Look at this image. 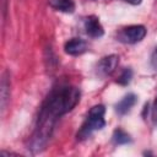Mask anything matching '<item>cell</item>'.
Instances as JSON below:
<instances>
[{"instance_id": "obj_13", "label": "cell", "mask_w": 157, "mask_h": 157, "mask_svg": "<svg viewBox=\"0 0 157 157\" xmlns=\"http://www.w3.org/2000/svg\"><path fill=\"white\" fill-rule=\"evenodd\" d=\"M152 63H153V65L157 67V48H156V50H155V53H153V56H152Z\"/></svg>"}, {"instance_id": "obj_8", "label": "cell", "mask_w": 157, "mask_h": 157, "mask_svg": "<svg viewBox=\"0 0 157 157\" xmlns=\"http://www.w3.org/2000/svg\"><path fill=\"white\" fill-rule=\"evenodd\" d=\"M48 4L52 9L60 11V12L72 13L75 11L74 0H48Z\"/></svg>"}, {"instance_id": "obj_1", "label": "cell", "mask_w": 157, "mask_h": 157, "mask_svg": "<svg viewBox=\"0 0 157 157\" xmlns=\"http://www.w3.org/2000/svg\"><path fill=\"white\" fill-rule=\"evenodd\" d=\"M81 92L75 86L61 85L54 87L40 107L34 131L31 136L28 148L36 153L42 151L49 141L58 118L70 112L80 101Z\"/></svg>"}, {"instance_id": "obj_6", "label": "cell", "mask_w": 157, "mask_h": 157, "mask_svg": "<svg viewBox=\"0 0 157 157\" xmlns=\"http://www.w3.org/2000/svg\"><path fill=\"white\" fill-rule=\"evenodd\" d=\"M64 49L69 55H80L87 50V43L81 38H72L65 43Z\"/></svg>"}, {"instance_id": "obj_9", "label": "cell", "mask_w": 157, "mask_h": 157, "mask_svg": "<svg viewBox=\"0 0 157 157\" xmlns=\"http://www.w3.org/2000/svg\"><path fill=\"white\" fill-rule=\"evenodd\" d=\"M9 74L5 71L1 76V85H0V94H1V110H5L6 103L10 98V80H9Z\"/></svg>"}, {"instance_id": "obj_3", "label": "cell", "mask_w": 157, "mask_h": 157, "mask_svg": "<svg viewBox=\"0 0 157 157\" xmlns=\"http://www.w3.org/2000/svg\"><path fill=\"white\" fill-rule=\"evenodd\" d=\"M146 36V28L142 25H134V26H129L123 28L119 33H118V40L123 42V43H129V44H134L137 43L140 40H142Z\"/></svg>"}, {"instance_id": "obj_10", "label": "cell", "mask_w": 157, "mask_h": 157, "mask_svg": "<svg viewBox=\"0 0 157 157\" xmlns=\"http://www.w3.org/2000/svg\"><path fill=\"white\" fill-rule=\"evenodd\" d=\"M112 140L115 145H125L131 142V137L128 132H125L123 129H115L112 136Z\"/></svg>"}, {"instance_id": "obj_7", "label": "cell", "mask_w": 157, "mask_h": 157, "mask_svg": "<svg viewBox=\"0 0 157 157\" xmlns=\"http://www.w3.org/2000/svg\"><path fill=\"white\" fill-rule=\"evenodd\" d=\"M137 101V97L134 94V93H128L126 96H124L117 104H115V110L118 114L123 115V114H126L131 108L132 105L136 103Z\"/></svg>"}, {"instance_id": "obj_5", "label": "cell", "mask_w": 157, "mask_h": 157, "mask_svg": "<svg viewBox=\"0 0 157 157\" xmlns=\"http://www.w3.org/2000/svg\"><path fill=\"white\" fill-rule=\"evenodd\" d=\"M85 29H86V33L90 36V37H93V38H98V37H102L104 34V29H103V26L101 25L99 22V18L97 16H88L86 20H85Z\"/></svg>"}, {"instance_id": "obj_4", "label": "cell", "mask_w": 157, "mask_h": 157, "mask_svg": "<svg viewBox=\"0 0 157 157\" xmlns=\"http://www.w3.org/2000/svg\"><path fill=\"white\" fill-rule=\"evenodd\" d=\"M118 63H119V56L115 54L104 56L98 61V64L96 66V74L101 77L108 76L117 69Z\"/></svg>"}, {"instance_id": "obj_2", "label": "cell", "mask_w": 157, "mask_h": 157, "mask_svg": "<svg viewBox=\"0 0 157 157\" xmlns=\"http://www.w3.org/2000/svg\"><path fill=\"white\" fill-rule=\"evenodd\" d=\"M104 113H105L104 105L97 104V105L92 107L88 112V115H87L85 123L82 124V126L80 128V130L76 134L77 140L83 141V140L88 139L94 131L104 128V125H105Z\"/></svg>"}, {"instance_id": "obj_11", "label": "cell", "mask_w": 157, "mask_h": 157, "mask_svg": "<svg viewBox=\"0 0 157 157\" xmlns=\"http://www.w3.org/2000/svg\"><path fill=\"white\" fill-rule=\"evenodd\" d=\"M131 77H132V71L131 69H124V71L120 74V76L118 77L117 82L119 85H123V86H126L130 81H131Z\"/></svg>"}, {"instance_id": "obj_14", "label": "cell", "mask_w": 157, "mask_h": 157, "mask_svg": "<svg viewBox=\"0 0 157 157\" xmlns=\"http://www.w3.org/2000/svg\"><path fill=\"white\" fill-rule=\"evenodd\" d=\"M125 1L129 2V4H131V5H139V4H141L142 0H125Z\"/></svg>"}, {"instance_id": "obj_12", "label": "cell", "mask_w": 157, "mask_h": 157, "mask_svg": "<svg viewBox=\"0 0 157 157\" xmlns=\"http://www.w3.org/2000/svg\"><path fill=\"white\" fill-rule=\"evenodd\" d=\"M152 120H153V123L157 125V97H156V99H155L153 108H152Z\"/></svg>"}]
</instances>
